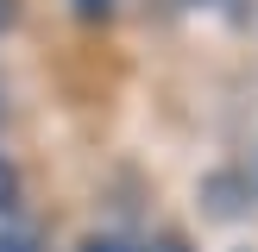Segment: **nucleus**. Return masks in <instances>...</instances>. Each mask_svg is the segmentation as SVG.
<instances>
[{"label":"nucleus","instance_id":"f257e3e1","mask_svg":"<svg viewBox=\"0 0 258 252\" xmlns=\"http://www.w3.org/2000/svg\"><path fill=\"white\" fill-rule=\"evenodd\" d=\"M196 214H202L208 227H239V221H252V214H258V176H252V164H239V158L208 164V170L196 176Z\"/></svg>","mask_w":258,"mask_h":252},{"label":"nucleus","instance_id":"f03ea898","mask_svg":"<svg viewBox=\"0 0 258 252\" xmlns=\"http://www.w3.org/2000/svg\"><path fill=\"white\" fill-rule=\"evenodd\" d=\"M176 13H208L227 32H252L258 25V0H176Z\"/></svg>","mask_w":258,"mask_h":252},{"label":"nucleus","instance_id":"7ed1b4c3","mask_svg":"<svg viewBox=\"0 0 258 252\" xmlns=\"http://www.w3.org/2000/svg\"><path fill=\"white\" fill-rule=\"evenodd\" d=\"M25 196H32V176H25V164L0 145V221H19Z\"/></svg>","mask_w":258,"mask_h":252},{"label":"nucleus","instance_id":"20e7f679","mask_svg":"<svg viewBox=\"0 0 258 252\" xmlns=\"http://www.w3.org/2000/svg\"><path fill=\"white\" fill-rule=\"evenodd\" d=\"M0 252H57V239H50L44 221H0Z\"/></svg>","mask_w":258,"mask_h":252},{"label":"nucleus","instance_id":"39448f33","mask_svg":"<svg viewBox=\"0 0 258 252\" xmlns=\"http://www.w3.org/2000/svg\"><path fill=\"white\" fill-rule=\"evenodd\" d=\"M133 239H139V252H202V246H196V233H189V227H176V221L133 227Z\"/></svg>","mask_w":258,"mask_h":252},{"label":"nucleus","instance_id":"423d86ee","mask_svg":"<svg viewBox=\"0 0 258 252\" xmlns=\"http://www.w3.org/2000/svg\"><path fill=\"white\" fill-rule=\"evenodd\" d=\"M63 13H70L76 25H88V32H107V25L126 13V0H63Z\"/></svg>","mask_w":258,"mask_h":252},{"label":"nucleus","instance_id":"0eeeda50","mask_svg":"<svg viewBox=\"0 0 258 252\" xmlns=\"http://www.w3.org/2000/svg\"><path fill=\"white\" fill-rule=\"evenodd\" d=\"M76 252H139V239L126 233V227H95V233L76 239Z\"/></svg>","mask_w":258,"mask_h":252},{"label":"nucleus","instance_id":"6e6552de","mask_svg":"<svg viewBox=\"0 0 258 252\" xmlns=\"http://www.w3.org/2000/svg\"><path fill=\"white\" fill-rule=\"evenodd\" d=\"M25 13H32V0H0V44L25 25Z\"/></svg>","mask_w":258,"mask_h":252},{"label":"nucleus","instance_id":"1a4fd4ad","mask_svg":"<svg viewBox=\"0 0 258 252\" xmlns=\"http://www.w3.org/2000/svg\"><path fill=\"white\" fill-rule=\"evenodd\" d=\"M7 126H13V76L0 70V139H7Z\"/></svg>","mask_w":258,"mask_h":252},{"label":"nucleus","instance_id":"9d476101","mask_svg":"<svg viewBox=\"0 0 258 252\" xmlns=\"http://www.w3.org/2000/svg\"><path fill=\"white\" fill-rule=\"evenodd\" d=\"M227 252H258V246H227Z\"/></svg>","mask_w":258,"mask_h":252},{"label":"nucleus","instance_id":"9b49d317","mask_svg":"<svg viewBox=\"0 0 258 252\" xmlns=\"http://www.w3.org/2000/svg\"><path fill=\"white\" fill-rule=\"evenodd\" d=\"M252 176H258V151H252Z\"/></svg>","mask_w":258,"mask_h":252}]
</instances>
